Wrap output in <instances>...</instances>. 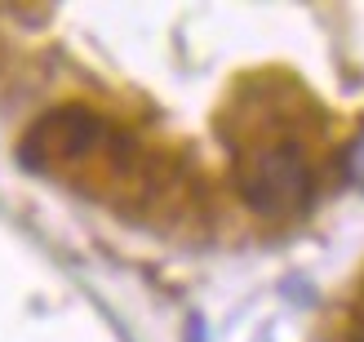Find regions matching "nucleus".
<instances>
[{
  "label": "nucleus",
  "instance_id": "obj_1",
  "mask_svg": "<svg viewBox=\"0 0 364 342\" xmlns=\"http://www.w3.org/2000/svg\"><path fill=\"white\" fill-rule=\"evenodd\" d=\"M240 196L253 213L262 218H294L311 201V165L298 142H267L240 160Z\"/></svg>",
  "mask_w": 364,
  "mask_h": 342
},
{
  "label": "nucleus",
  "instance_id": "obj_3",
  "mask_svg": "<svg viewBox=\"0 0 364 342\" xmlns=\"http://www.w3.org/2000/svg\"><path fill=\"white\" fill-rule=\"evenodd\" d=\"M342 178H347L355 191H364V124H360V134L347 142V151H342Z\"/></svg>",
  "mask_w": 364,
  "mask_h": 342
},
{
  "label": "nucleus",
  "instance_id": "obj_2",
  "mask_svg": "<svg viewBox=\"0 0 364 342\" xmlns=\"http://www.w3.org/2000/svg\"><path fill=\"white\" fill-rule=\"evenodd\" d=\"M112 142L107 120L94 116L89 107H58V112L41 116L27 129V138L18 142V165L41 173L53 165H71V160H85L89 151H98Z\"/></svg>",
  "mask_w": 364,
  "mask_h": 342
}]
</instances>
